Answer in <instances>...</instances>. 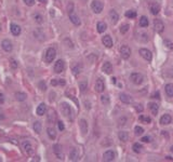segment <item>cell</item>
Listing matches in <instances>:
<instances>
[{
	"mask_svg": "<svg viewBox=\"0 0 173 162\" xmlns=\"http://www.w3.org/2000/svg\"><path fill=\"white\" fill-rule=\"evenodd\" d=\"M102 42H103V44L106 48H112L113 47V40H112L110 36H108V35L104 36L103 39H102Z\"/></svg>",
	"mask_w": 173,
	"mask_h": 162,
	"instance_id": "cell-13",
	"label": "cell"
},
{
	"mask_svg": "<svg viewBox=\"0 0 173 162\" xmlns=\"http://www.w3.org/2000/svg\"><path fill=\"white\" fill-rule=\"evenodd\" d=\"M39 87H40V89H41L42 91H45V89H47V85H45V83L43 82V81H41V82H40Z\"/></svg>",
	"mask_w": 173,
	"mask_h": 162,
	"instance_id": "cell-46",
	"label": "cell"
},
{
	"mask_svg": "<svg viewBox=\"0 0 173 162\" xmlns=\"http://www.w3.org/2000/svg\"><path fill=\"white\" fill-rule=\"evenodd\" d=\"M1 48H2L3 51H5V52H11V51L13 50V44H12V42H11L10 40L5 39L1 42Z\"/></svg>",
	"mask_w": 173,
	"mask_h": 162,
	"instance_id": "cell-7",
	"label": "cell"
},
{
	"mask_svg": "<svg viewBox=\"0 0 173 162\" xmlns=\"http://www.w3.org/2000/svg\"><path fill=\"white\" fill-rule=\"evenodd\" d=\"M69 158H70L71 161H77L79 159V151H78V149L73 148L70 153H69Z\"/></svg>",
	"mask_w": 173,
	"mask_h": 162,
	"instance_id": "cell-16",
	"label": "cell"
},
{
	"mask_svg": "<svg viewBox=\"0 0 173 162\" xmlns=\"http://www.w3.org/2000/svg\"><path fill=\"white\" fill-rule=\"evenodd\" d=\"M135 108H136V110H138V113H141V111H143V107H142V105H140V104H138V105H135Z\"/></svg>",
	"mask_w": 173,
	"mask_h": 162,
	"instance_id": "cell-48",
	"label": "cell"
},
{
	"mask_svg": "<svg viewBox=\"0 0 173 162\" xmlns=\"http://www.w3.org/2000/svg\"><path fill=\"white\" fill-rule=\"evenodd\" d=\"M154 28L158 33H162L163 29H164V25L160 20H155L154 21Z\"/></svg>",
	"mask_w": 173,
	"mask_h": 162,
	"instance_id": "cell-12",
	"label": "cell"
},
{
	"mask_svg": "<svg viewBox=\"0 0 173 162\" xmlns=\"http://www.w3.org/2000/svg\"><path fill=\"white\" fill-rule=\"evenodd\" d=\"M102 70L107 75L112 74V71H113V66H112V64H110L109 62H106V63H104L103 66H102Z\"/></svg>",
	"mask_w": 173,
	"mask_h": 162,
	"instance_id": "cell-18",
	"label": "cell"
},
{
	"mask_svg": "<svg viewBox=\"0 0 173 162\" xmlns=\"http://www.w3.org/2000/svg\"><path fill=\"white\" fill-rule=\"evenodd\" d=\"M38 1H40V2H42V3H45L48 0H38Z\"/></svg>",
	"mask_w": 173,
	"mask_h": 162,
	"instance_id": "cell-52",
	"label": "cell"
},
{
	"mask_svg": "<svg viewBox=\"0 0 173 162\" xmlns=\"http://www.w3.org/2000/svg\"><path fill=\"white\" fill-rule=\"evenodd\" d=\"M87 87H88V84H87V81H81L79 83V88H80V91L81 92H85V90H87Z\"/></svg>",
	"mask_w": 173,
	"mask_h": 162,
	"instance_id": "cell-36",
	"label": "cell"
},
{
	"mask_svg": "<svg viewBox=\"0 0 173 162\" xmlns=\"http://www.w3.org/2000/svg\"><path fill=\"white\" fill-rule=\"evenodd\" d=\"M22 148H23V150L26 152V155H33V152H34V148L31 146V144H30L28 141H23L22 142Z\"/></svg>",
	"mask_w": 173,
	"mask_h": 162,
	"instance_id": "cell-4",
	"label": "cell"
},
{
	"mask_svg": "<svg viewBox=\"0 0 173 162\" xmlns=\"http://www.w3.org/2000/svg\"><path fill=\"white\" fill-rule=\"evenodd\" d=\"M53 150H54V153L56 155V157L59 159H63V153H62V150H61V145L59 144H55L53 146Z\"/></svg>",
	"mask_w": 173,
	"mask_h": 162,
	"instance_id": "cell-20",
	"label": "cell"
},
{
	"mask_svg": "<svg viewBox=\"0 0 173 162\" xmlns=\"http://www.w3.org/2000/svg\"><path fill=\"white\" fill-rule=\"evenodd\" d=\"M134 132H135V135L140 136L141 134H143V133H144V129L141 128V127H135V129H134Z\"/></svg>",
	"mask_w": 173,
	"mask_h": 162,
	"instance_id": "cell-37",
	"label": "cell"
},
{
	"mask_svg": "<svg viewBox=\"0 0 173 162\" xmlns=\"http://www.w3.org/2000/svg\"><path fill=\"white\" fill-rule=\"evenodd\" d=\"M10 30L13 36H20L21 33H22L21 27L17 24H15V23H12V24L10 25Z\"/></svg>",
	"mask_w": 173,
	"mask_h": 162,
	"instance_id": "cell-10",
	"label": "cell"
},
{
	"mask_svg": "<svg viewBox=\"0 0 173 162\" xmlns=\"http://www.w3.org/2000/svg\"><path fill=\"white\" fill-rule=\"evenodd\" d=\"M120 54H121V57L124 59H128L131 55V50L127 45H122L120 48Z\"/></svg>",
	"mask_w": 173,
	"mask_h": 162,
	"instance_id": "cell-6",
	"label": "cell"
},
{
	"mask_svg": "<svg viewBox=\"0 0 173 162\" xmlns=\"http://www.w3.org/2000/svg\"><path fill=\"white\" fill-rule=\"evenodd\" d=\"M0 30H1V25H0Z\"/></svg>",
	"mask_w": 173,
	"mask_h": 162,
	"instance_id": "cell-57",
	"label": "cell"
},
{
	"mask_svg": "<svg viewBox=\"0 0 173 162\" xmlns=\"http://www.w3.org/2000/svg\"><path fill=\"white\" fill-rule=\"evenodd\" d=\"M57 127H59V131H63V130L65 129L64 123L62 122V121H59V122H57Z\"/></svg>",
	"mask_w": 173,
	"mask_h": 162,
	"instance_id": "cell-44",
	"label": "cell"
},
{
	"mask_svg": "<svg viewBox=\"0 0 173 162\" xmlns=\"http://www.w3.org/2000/svg\"><path fill=\"white\" fill-rule=\"evenodd\" d=\"M164 44H166V45L168 47L169 49L173 50V43L171 42V41H170V40H166V41H164Z\"/></svg>",
	"mask_w": 173,
	"mask_h": 162,
	"instance_id": "cell-43",
	"label": "cell"
},
{
	"mask_svg": "<svg viewBox=\"0 0 173 162\" xmlns=\"http://www.w3.org/2000/svg\"><path fill=\"white\" fill-rule=\"evenodd\" d=\"M0 161H1V160H0Z\"/></svg>",
	"mask_w": 173,
	"mask_h": 162,
	"instance_id": "cell-58",
	"label": "cell"
},
{
	"mask_svg": "<svg viewBox=\"0 0 173 162\" xmlns=\"http://www.w3.org/2000/svg\"><path fill=\"white\" fill-rule=\"evenodd\" d=\"M69 20L71 21V23L74 25H76V26H78V25H80V20L79 17L77 16V15L75 14L74 12H69Z\"/></svg>",
	"mask_w": 173,
	"mask_h": 162,
	"instance_id": "cell-17",
	"label": "cell"
},
{
	"mask_svg": "<svg viewBox=\"0 0 173 162\" xmlns=\"http://www.w3.org/2000/svg\"><path fill=\"white\" fill-rule=\"evenodd\" d=\"M126 122H127V119L122 117V118H120V120H119V125H124Z\"/></svg>",
	"mask_w": 173,
	"mask_h": 162,
	"instance_id": "cell-47",
	"label": "cell"
},
{
	"mask_svg": "<svg viewBox=\"0 0 173 162\" xmlns=\"http://www.w3.org/2000/svg\"><path fill=\"white\" fill-rule=\"evenodd\" d=\"M3 102H5V95L2 93H0V105L3 104Z\"/></svg>",
	"mask_w": 173,
	"mask_h": 162,
	"instance_id": "cell-49",
	"label": "cell"
},
{
	"mask_svg": "<svg viewBox=\"0 0 173 162\" xmlns=\"http://www.w3.org/2000/svg\"><path fill=\"white\" fill-rule=\"evenodd\" d=\"M148 107H149V109H150V111H152V113H153L154 116H157V113H158V109H159L158 105H157L156 103H149Z\"/></svg>",
	"mask_w": 173,
	"mask_h": 162,
	"instance_id": "cell-23",
	"label": "cell"
},
{
	"mask_svg": "<svg viewBox=\"0 0 173 162\" xmlns=\"http://www.w3.org/2000/svg\"><path fill=\"white\" fill-rule=\"evenodd\" d=\"M166 93L168 96L172 97L173 96V84L172 83H169L166 85Z\"/></svg>",
	"mask_w": 173,
	"mask_h": 162,
	"instance_id": "cell-27",
	"label": "cell"
},
{
	"mask_svg": "<svg viewBox=\"0 0 173 162\" xmlns=\"http://www.w3.org/2000/svg\"><path fill=\"white\" fill-rule=\"evenodd\" d=\"M140 26L141 27H147L148 26V20L146 16H142L140 20Z\"/></svg>",
	"mask_w": 173,
	"mask_h": 162,
	"instance_id": "cell-30",
	"label": "cell"
},
{
	"mask_svg": "<svg viewBox=\"0 0 173 162\" xmlns=\"http://www.w3.org/2000/svg\"><path fill=\"white\" fill-rule=\"evenodd\" d=\"M34 19L38 24H42V23H43V17H42L40 14H38V13L34 15Z\"/></svg>",
	"mask_w": 173,
	"mask_h": 162,
	"instance_id": "cell-35",
	"label": "cell"
},
{
	"mask_svg": "<svg viewBox=\"0 0 173 162\" xmlns=\"http://www.w3.org/2000/svg\"><path fill=\"white\" fill-rule=\"evenodd\" d=\"M112 80H113V82H114V83H116V78H113Z\"/></svg>",
	"mask_w": 173,
	"mask_h": 162,
	"instance_id": "cell-55",
	"label": "cell"
},
{
	"mask_svg": "<svg viewBox=\"0 0 173 162\" xmlns=\"http://www.w3.org/2000/svg\"><path fill=\"white\" fill-rule=\"evenodd\" d=\"M3 118H5V117H3V116H2V113H0V119H3Z\"/></svg>",
	"mask_w": 173,
	"mask_h": 162,
	"instance_id": "cell-54",
	"label": "cell"
},
{
	"mask_svg": "<svg viewBox=\"0 0 173 162\" xmlns=\"http://www.w3.org/2000/svg\"><path fill=\"white\" fill-rule=\"evenodd\" d=\"M79 125H80V131H81V133H82L83 135H85L87 132H88V123H87V121H85L84 119H81L79 121Z\"/></svg>",
	"mask_w": 173,
	"mask_h": 162,
	"instance_id": "cell-15",
	"label": "cell"
},
{
	"mask_svg": "<svg viewBox=\"0 0 173 162\" xmlns=\"http://www.w3.org/2000/svg\"><path fill=\"white\" fill-rule=\"evenodd\" d=\"M138 53L141 54V55H142V56H143V57L146 59V61H148V62H150V61L153 59V55H152V52H150L149 50H147V49H140Z\"/></svg>",
	"mask_w": 173,
	"mask_h": 162,
	"instance_id": "cell-9",
	"label": "cell"
},
{
	"mask_svg": "<svg viewBox=\"0 0 173 162\" xmlns=\"http://www.w3.org/2000/svg\"><path fill=\"white\" fill-rule=\"evenodd\" d=\"M140 120H141L142 122L146 123V124H148V123L152 122V119L149 118V117H144V116H142V117H140Z\"/></svg>",
	"mask_w": 173,
	"mask_h": 162,
	"instance_id": "cell-40",
	"label": "cell"
},
{
	"mask_svg": "<svg viewBox=\"0 0 173 162\" xmlns=\"http://www.w3.org/2000/svg\"><path fill=\"white\" fill-rule=\"evenodd\" d=\"M15 97L17 101H20V102H23L26 99V94L23 93V92H17V93H15Z\"/></svg>",
	"mask_w": 173,
	"mask_h": 162,
	"instance_id": "cell-29",
	"label": "cell"
},
{
	"mask_svg": "<svg viewBox=\"0 0 173 162\" xmlns=\"http://www.w3.org/2000/svg\"><path fill=\"white\" fill-rule=\"evenodd\" d=\"M51 84L54 87V85H59V79H53V80H51Z\"/></svg>",
	"mask_w": 173,
	"mask_h": 162,
	"instance_id": "cell-45",
	"label": "cell"
},
{
	"mask_svg": "<svg viewBox=\"0 0 173 162\" xmlns=\"http://www.w3.org/2000/svg\"><path fill=\"white\" fill-rule=\"evenodd\" d=\"M109 16H110L112 23L116 24V23L118 22V20H119V15H118V13H117V12H116L115 10H110V12H109Z\"/></svg>",
	"mask_w": 173,
	"mask_h": 162,
	"instance_id": "cell-22",
	"label": "cell"
},
{
	"mask_svg": "<svg viewBox=\"0 0 173 162\" xmlns=\"http://www.w3.org/2000/svg\"><path fill=\"white\" fill-rule=\"evenodd\" d=\"M61 110H62V113H63V115H64L66 118L69 119V120H73V117H71V115H73L71 108H70V106H69L68 104L67 103L61 104Z\"/></svg>",
	"mask_w": 173,
	"mask_h": 162,
	"instance_id": "cell-1",
	"label": "cell"
},
{
	"mask_svg": "<svg viewBox=\"0 0 173 162\" xmlns=\"http://www.w3.org/2000/svg\"><path fill=\"white\" fill-rule=\"evenodd\" d=\"M26 5H28V7H33L35 5V0H23Z\"/></svg>",
	"mask_w": 173,
	"mask_h": 162,
	"instance_id": "cell-42",
	"label": "cell"
},
{
	"mask_svg": "<svg viewBox=\"0 0 173 162\" xmlns=\"http://www.w3.org/2000/svg\"><path fill=\"white\" fill-rule=\"evenodd\" d=\"M34 130H35V132L38 133V134L41 132V123H40L39 121H36V122L34 123Z\"/></svg>",
	"mask_w": 173,
	"mask_h": 162,
	"instance_id": "cell-33",
	"label": "cell"
},
{
	"mask_svg": "<svg viewBox=\"0 0 173 162\" xmlns=\"http://www.w3.org/2000/svg\"><path fill=\"white\" fill-rule=\"evenodd\" d=\"M159 11H160V7L158 5V3H153V5H150V12H152V14L157 15L159 13Z\"/></svg>",
	"mask_w": 173,
	"mask_h": 162,
	"instance_id": "cell-26",
	"label": "cell"
},
{
	"mask_svg": "<svg viewBox=\"0 0 173 162\" xmlns=\"http://www.w3.org/2000/svg\"><path fill=\"white\" fill-rule=\"evenodd\" d=\"M101 99H102V103H103L104 105H106V104H109V98H108V96H105V95H103V96L101 97Z\"/></svg>",
	"mask_w": 173,
	"mask_h": 162,
	"instance_id": "cell-41",
	"label": "cell"
},
{
	"mask_svg": "<svg viewBox=\"0 0 173 162\" xmlns=\"http://www.w3.org/2000/svg\"><path fill=\"white\" fill-rule=\"evenodd\" d=\"M119 97H120V101H121L122 103H124V104H130V103H131V97L129 96L128 94L120 93Z\"/></svg>",
	"mask_w": 173,
	"mask_h": 162,
	"instance_id": "cell-24",
	"label": "cell"
},
{
	"mask_svg": "<svg viewBox=\"0 0 173 162\" xmlns=\"http://www.w3.org/2000/svg\"><path fill=\"white\" fill-rule=\"evenodd\" d=\"M47 132H48V135H49V137L51 138V139H54V138L56 137V133H55L54 129L48 128L47 129Z\"/></svg>",
	"mask_w": 173,
	"mask_h": 162,
	"instance_id": "cell-31",
	"label": "cell"
},
{
	"mask_svg": "<svg viewBox=\"0 0 173 162\" xmlns=\"http://www.w3.org/2000/svg\"><path fill=\"white\" fill-rule=\"evenodd\" d=\"M45 111H47V106H45V103H41L37 107V109H36V113H37L38 116H43L45 113Z\"/></svg>",
	"mask_w": 173,
	"mask_h": 162,
	"instance_id": "cell-19",
	"label": "cell"
},
{
	"mask_svg": "<svg viewBox=\"0 0 173 162\" xmlns=\"http://www.w3.org/2000/svg\"><path fill=\"white\" fill-rule=\"evenodd\" d=\"M103 3L101 1H99V0H93L92 3H91V9H92L94 13H101L103 11Z\"/></svg>",
	"mask_w": 173,
	"mask_h": 162,
	"instance_id": "cell-3",
	"label": "cell"
},
{
	"mask_svg": "<svg viewBox=\"0 0 173 162\" xmlns=\"http://www.w3.org/2000/svg\"><path fill=\"white\" fill-rule=\"evenodd\" d=\"M129 28H130L129 24L121 25V27H120V31H121V34H126V33H127V31L129 30Z\"/></svg>",
	"mask_w": 173,
	"mask_h": 162,
	"instance_id": "cell-38",
	"label": "cell"
},
{
	"mask_svg": "<svg viewBox=\"0 0 173 162\" xmlns=\"http://www.w3.org/2000/svg\"><path fill=\"white\" fill-rule=\"evenodd\" d=\"M152 97L153 98H160V94H159V92H155V93L152 95Z\"/></svg>",
	"mask_w": 173,
	"mask_h": 162,
	"instance_id": "cell-50",
	"label": "cell"
},
{
	"mask_svg": "<svg viewBox=\"0 0 173 162\" xmlns=\"http://www.w3.org/2000/svg\"><path fill=\"white\" fill-rule=\"evenodd\" d=\"M106 28H107V26H106V24L104 22H99L98 25H96V29H98V33H100V34L104 33L106 30Z\"/></svg>",
	"mask_w": 173,
	"mask_h": 162,
	"instance_id": "cell-25",
	"label": "cell"
},
{
	"mask_svg": "<svg viewBox=\"0 0 173 162\" xmlns=\"http://www.w3.org/2000/svg\"><path fill=\"white\" fill-rule=\"evenodd\" d=\"M130 78H131V80H132V82L135 84H141L142 82H143V76L141 74H138V73H134V74H132L131 76H130Z\"/></svg>",
	"mask_w": 173,
	"mask_h": 162,
	"instance_id": "cell-8",
	"label": "cell"
},
{
	"mask_svg": "<svg viewBox=\"0 0 173 162\" xmlns=\"http://www.w3.org/2000/svg\"><path fill=\"white\" fill-rule=\"evenodd\" d=\"M142 146H141V144H138V143H135L133 145V150L134 152H136V153H140V152L142 151Z\"/></svg>",
	"mask_w": 173,
	"mask_h": 162,
	"instance_id": "cell-34",
	"label": "cell"
},
{
	"mask_svg": "<svg viewBox=\"0 0 173 162\" xmlns=\"http://www.w3.org/2000/svg\"><path fill=\"white\" fill-rule=\"evenodd\" d=\"M136 12L135 11H133V10H129V11H127L126 12V16L128 17V19H135L136 17Z\"/></svg>",
	"mask_w": 173,
	"mask_h": 162,
	"instance_id": "cell-32",
	"label": "cell"
},
{
	"mask_svg": "<svg viewBox=\"0 0 173 162\" xmlns=\"http://www.w3.org/2000/svg\"><path fill=\"white\" fill-rule=\"evenodd\" d=\"M105 89V85H104V82L102 79H98L96 83H95V91L99 92V93H102Z\"/></svg>",
	"mask_w": 173,
	"mask_h": 162,
	"instance_id": "cell-14",
	"label": "cell"
},
{
	"mask_svg": "<svg viewBox=\"0 0 173 162\" xmlns=\"http://www.w3.org/2000/svg\"><path fill=\"white\" fill-rule=\"evenodd\" d=\"M142 141L145 143H148V142H150V137H149V136H144V137L142 138Z\"/></svg>",
	"mask_w": 173,
	"mask_h": 162,
	"instance_id": "cell-51",
	"label": "cell"
},
{
	"mask_svg": "<svg viewBox=\"0 0 173 162\" xmlns=\"http://www.w3.org/2000/svg\"><path fill=\"white\" fill-rule=\"evenodd\" d=\"M55 56H56V51L53 48H49V49L45 51V59L47 63H52L54 61Z\"/></svg>",
	"mask_w": 173,
	"mask_h": 162,
	"instance_id": "cell-2",
	"label": "cell"
},
{
	"mask_svg": "<svg viewBox=\"0 0 173 162\" xmlns=\"http://www.w3.org/2000/svg\"><path fill=\"white\" fill-rule=\"evenodd\" d=\"M119 138H120V141H122V142H127L129 139V135L127 132H124V131H121V132H119L118 134Z\"/></svg>",
	"mask_w": 173,
	"mask_h": 162,
	"instance_id": "cell-28",
	"label": "cell"
},
{
	"mask_svg": "<svg viewBox=\"0 0 173 162\" xmlns=\"http://www.w3.org/2000/svg\"><path fill=\"white\" fill-rule=\"evenodd\" d=\"M166 159H167V160H172V161H173V159H172L171 157H167Z\"/></svg>",
	"mask_w": 173,
	"mask_h": 162,
	"instance_id": "cell-53",
	"label": "cell"
},
{
	"mask_svg": "<svg viewBox=\"0 0 173 162\" xmlns=\"http://www.w3.org/2000/svg\"><path fill=\"white\" fill-rule=\"evenodd\" d=\"M65 70V63L64 61L62 59H59L56 63L54 64V71L56 74H61Z\"/></svg>",
	"mask_w": 173,
	"mask_h": 162,
	"instance_id": "cell-5",
	"label": "cell"
},
{
	"mask_svg": "<svg viewBox=\"0 0 173 162\" xmlns=\"http://www.w3.org/2000/svg\"><path fill=\"white\" fill-rule=\"evenodd\" d=\"M103 158L105 161H113L116 158V153L113 150H107L106 152H104Z\"/></svg>",
	"mask_w": 173,
	"mask_h": 162,
	"instance_id": "cell-11",
	"label": "cell"
},
{
	"mask_svg": "<svg viewBox=\"0 0 173 162\" xmlns=\"http://www.w3.org/2000/svg\"><path fill=\"white\" fill-rule=\"evenodd\" d=\"M171 151L173 152V146H172V147H171Z\"/></svg>",
	"mask_w": 173,
	"mask_h": 162,
	"instance_id": "cell-56",
	"label": "cell"
},
{
	"mask_svg": "<svg viewBox=\"0 0 173 162\" xmlns=\"http://www.w3.org/2000/svg\"><path fill=\"white\" fill-rule=\"evenodd\" d=\"M171 121H172V118H171L170 115H163L162 117L160 118V123H161L162 125L169 124V123H171Z\"/></svg>",
	"mask_w": 173,
	"mask_h": 162,
	"instance_id": "cell-21",
	"label": "cell"
},
{
	"mask_svg": "<svg viewBox=\"0 0 173 162\" xmlns=\"http://www.w3.org/2000/svg\"><path fill=\"white\" fill-rule=\"evenodd\" d=\"M80 70H81V67H80L79 65H76V66L73 67V74H74L75 76H77V75L80 73Z\"/></svg>",
	"mask_w": 173,
	"mask_h": 162,
	"instance_id": "cell-39",
	"label": "cell"
}]
</instances>
